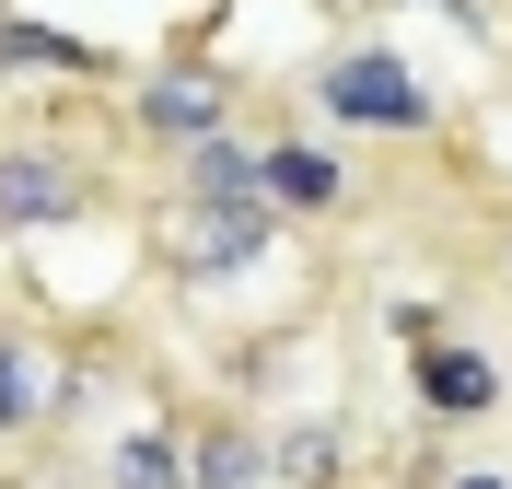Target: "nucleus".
<instances>
[{"mask_svg": "<svg viewBox=\"0 0 512 489\" xmlns=\"http://www.w3.org/2000/svg\"><path fill=\"white\" fill-rule=\"evenodd\" d=\"M303 94H315L338 129H373V140H431V129H443V82H431L408 47H384V35H361V47L315 59Z\"/></svg>", "mask_w": 512, "mask_h": 489, "instance_id": "1", "label": "nucleus"}, {"mask_svg": "<svg viewBox=\"0 0 512 489\" xmlns=\"http://www.w3.org/2000/svg\"><path fill=\"white\" fill-rule=\"evenodd\" d=\"M233 117H245V82H233L222 59H198V47H175V59H152V70H128V140H152L163 163L187 152V140L233 129Z\"/></svg>", "mask_w": 512, "mask_h": 489, "instance_id": "2", "label": "nucleus"}, {"mask_svg": "<svg viewBox=\"0 0 512 489\" xmlns=\"http://www.w3.org/2000/svg\"><path fill=\"white\" fill-rule=\"evenodd\" d=\"M94 210H105L94 152H70V140H0V233H59V222H94Z\"/></svg>", "mask_w": 512, "mask_h": 489, "instance_id": "3", "label": "nucleus"}, {"mask_svg": "<svg viewBox=\"0 0 512 489\" xmlns=\"http://www.w3.org/2000/svg\"><path fill=\"white\" fill-rule=\"evenodd\" d=\"M280 210H268V198H233V210H187V222H175V280H187V292H222V280H245V268H268L280 257Z\"/></svg>", "mask_w": 512, "mask_h": 489, "instance_id": "4", "label": "nucleus"}, {"mask_svg": "<svg viewBox=\"0 0 512 489\" xmlns=\"http://www.w3.org/2000/svg\"><path fill=\"white\" fill-rule=\"evenodd\" d=\"M256 198H268L280 222H338V210L361 198V175H350V152H326V140L268 129L256 140Z\"/></svg>", "mask_w": 512, "mask_h": 489, "instance_id": "5", "label": "nucleus"}, {"mask_svg": "<svg viewBox=\"0 0 512 489\" xmlns=\"http://www.w3.org/2000/svg\"><path fill=\"white\" fill-rule=\"evenodd\" d=\"M408 396H419L431 431H466V420H501L512 373L478 350V338H419V350H408Z\"/></svg>", "mask_w": 512, "mask_h": 489, "instance_id": "6", "label": "nucleus"}, {"mask_svg": "<svg viewBox=\"0 0 512 489\" xmlns=\"http://www.w3.org/2000/svg\"><path fill=\"white\" fill-rule=\"evenodd\" d=\"M175 443H187V489H268V431L245 408H198L175 420Z\"/></svg>", "mask_w": 512, "mask_h": 489, "instance_id": "7", "label": "nucleus"}, {"mask_svg": "<svg viewBox=\"0 0 512 489\" xmlns=\"http://www.w3.org/2000/svg\"><path fill=\"white\" fill-rule=\"evenodd\" d=\"M0 82H128L94 35H59L35 12H0Z\"/></svg>", "mask_w": 512, "mask_h": 489, "instance_id": "8", "label": "nucleus"}, {"mask_svg": "<svg viewBox=\"0 0 512 489\" xmlns=\"http://www.w3.org/2000/svg\"><path fill=\"white\" fill-rule=\"evenodd\" d=\"M233 198H256V129L245 117L175 152V210H233Z\"/></svg>", "mask_w": 512, "mask_h": 489, "instance_id": "9", "label": "nucleus"}, {"mask_svg": "<svg viewBox=\"0 0 512 489\" xmlns=\"http://www.w3.org/2000/svg\"><path fill=\"white\" fill-rule=\"evenodd\" d=\"M47 420H59V350L24 338V326H0V443H24Z\"/></svg>", "mask_w": 512, "mask_h": 489, "instance_id": "10", "label": "nucleus"}, {"mask_svg": "<svg viewBox=\"0 0 512 489\" xmlns=\"http://www.w3.org/2000/svg\"><path fill=\"white\" fill-rule=\"evenodd\" d=\"M268 489H350V431L338 420H280L268 431Z\"/></svg>", "mask_w": 512, "mask_h": 489, "instance_id": "11", "label": "nucleus"}, {"mask_svg": "<svg viewBox=\"0 0 512 489\" xmlns=\"http://www.w3.org/2000/svg\"><path fill=\"white\" fill-rule=\"evenodd\" d=\"M94 489H187V443H175V420H128L117 443L94 455Z\"/></svg>", "mask_w": 512, "mask_h": 489, "instance_id": "12", "label": "nucleus"}, {"mask_svg": "<svg viewBox=\"0 0 512 489\" xmlns=\"http://www.w3.org/2000/svg\"><path fill=\"white\" fill-rule=\"evenodd\" d=\"M443 12H454V24H466V35H489V0H443Z\"/></svg>", "mask_w": 512, "mask_h": 489, "instance_id": "13", "label": "nucleus"}, {"mask_svg": "<svg viewBox=\"0 0 512 489\" xmlns=\"http://www.w3.org/2000/svg\"><path fill=\"white\" fill-rule=\"evenodd\" d=\"M443 489H501V478H489V466H443Z\"/></svg>", "mask_w": 512, "mask_h": 489, "instance_id": "14", "label": "nucleus"}, {"mask_svg": "<svg viewBox=\"0 0 512 489\" xmlns=\"http://www.w3.org/2000/svg\"><path fill=\"white\" fill-rule=\"evenodd\" d=\"M501 257H512V233H501Z\"/></svg>", "mask_w": 512, "mask_h": 489, "instance_id": "15", "label": "nucleus"}, {"mask_svg": "<svg viewBox=\"0 0 512 489\" xmlns=\"http://www.w3.org/2000/svg\"><path fill=\"white\" fill-rule=\"evenodd\" d=\"M0 12H12V0H0Z\"/></svg>", "mask_w": 512, "mask_h": 489, "instance_id": "16", "label": "nucleus"}]
</instances>
